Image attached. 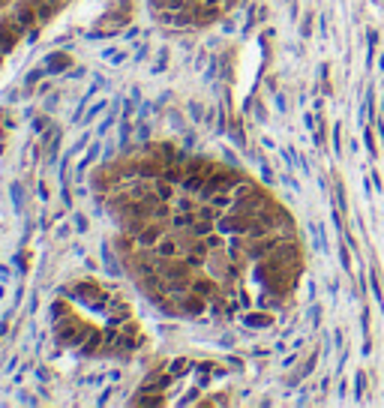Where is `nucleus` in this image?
<instances>
[{
    "label": "nucleus",
    "mask_w": 384,
    "mask_h": 408,
    "mask_svg": "<svg viewBox=\"0 0 384 408\" xmlns=\"http://www.w3.org/2000/svg\"><path fill=\"white\" fill-rule=\"evenodd\" d=\"M171 195H174V189H171V180H165V177H162V180L159 183H156V201H171Z\"/></svg>",
    "instance_id": "obj_5"
},
{
    "label": "nucleus",
    "mask_w": 384,
    "mask_h": 408,
    "mask_svg": "<svg viewBox=\"0 0 384 408\" xmlns=\"http://www.w3.org/2000/svg\"><path fill=\"white\" fill-rule=\"evenodd\" d=\"M192 288H195V291H198V294H201V297H204V294H210V291H213V285H210V282H192Z\"/></svg>",
    "instance_id": "obj_7"
},
{
    "label": "nucleus",
    "mask_w": 384,
    "mask_h": 408,
    "mask_svg": "<svg viewBox=\"0 0 384 408\" xmlns=\"http://www.w3.org/2000/svg\"><path fill=\"white\" fill-rule=\"evenodd\" d=\"M153 249H156V255H159V258H180V246H177V240H174V237H159V240H156V246H153Z\"/></svg>",
    "instance_id": "obj_3"
},
{
    "label": "nucleus",
    "mask_w": 384,
    "mask_h": 408,
    "mask_svg": "<svg viewBox=\"0 0 384 408\" xmlns=\"http://www.w3.org/2000/svg\"><path fill=\"white\" fill-rule=\"evenodd\" d=\"M18 36H21V30L12 24V18L3 21V24H0V51H3V54H9V51L15 48V42H18Z\"/></svg>",
    "instance_id": "obj_2"
},
{
    "label": "nucleus",
    "mask_w": 384,
    "mask_h": 408,
    "mask_svg": "<svg viewBox=\"0 0 384 408\" xmlns=\"http://www.w3.org/2000/svg\"><path fill=\"white\" fill-rule=\"evenodd\" d=\"M183 309H186V312H201V309H204L201 297H198V294H189V297L183 300Z\"/></svg>",
    "instance_id": "obj_6"
},
{
    "label": "nucleus",
    "mask_w": 384,
    "mask_h": 408,
    "mask_svg": "<svg viewBox=\"0 0 384 408\" xmlns=\"http://www.w3.org/2000/svg\"><path fill=\"white\" fill-rule=\"evenodd\" d=\"M159 237H162L159 228H141V231H135V243L144 246V249H147V246H156V240H159Z\"/></svg>",
    "instance_id": "obj_4"
},
{
    "label": "nucleus",
    "mask_w": 384,
    "mask_h": 408,
    "mask_svg": "<svg viewBox=\"0 0 384 408\" xmlns=\"http://www.w3.org/2000/svg\"><path fill=\"white\" fill-rule=\"evenodd\" d=\"M36 21H39V15H36V3H33V0H30V3H21L18 9L12 12V24L18 27L21 33H24L27 27H33Z\"/></svg>",
    "instance_id": "obj_1"
}]
</instances>
